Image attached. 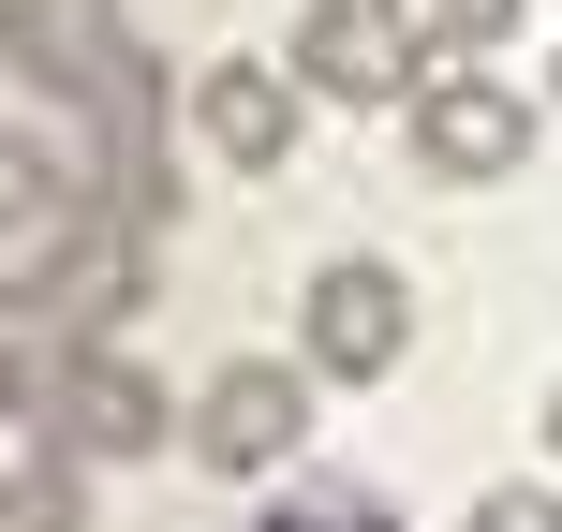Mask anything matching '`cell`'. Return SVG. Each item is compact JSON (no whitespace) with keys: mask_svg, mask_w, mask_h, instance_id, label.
<instances>
[{"mask_svg":"<svg viewBox=\"0 0 562 532\" xmlns=\"http://www.w3.org/2000/svg\"><path fill=\"white\" fill-rule=\"evenodd\" d=\"M45 385H59V326H0V429H45Z\"/></svg>","mask_w":562,"mask_h":532,"instance_id":"4fadbf2b","label":"cell"},{"mask_svg":"<svg viewBox=\"0 0 562 532\" xmlns=\"http://www.w3.org/2000/svg\"><path fill=\"white\" fill-rule=\"evenodd\" d=\"M0 310H30V326H59V340H119L148 310V223H119L104 193H75L15 252V296H0Z\"/></svg>","mask_w":562,"mask_h":532,"instance_id":"6da1fadb","label":"cell"},{"mask_svg":"<svg viewBox=\"0 0 562 532\" xmlns=\"http://www.w3.org/2000/svg\"><path fill=\"white\" fill-rule=\"evenodd\" d=\"M252 532H400V518H385V503H370V488H340V474H311V488H296V503H267Z\"/></svg>","mask_w":562,"mask_h":532,"instance_id":"5bb4252c","label":"cell"},{"mask_svg":"<svg viewBox=\"0 0 562 532\" xmlns=\"http://www.w3.org/2000/svg\"><path fill=\"white\" fill-rule=\"evenodd\" d=\"M548 459H562V399H548Z\"/></svg>","mask_w":562,"mask_h":532,"instance_id":"2e32d148","label":"cell"},{"mask_svg":"<svg viewBox=\"0 0 562 532\" xmlns=\"http://www.w3.org/2000/svg\"><path fill=\"white\" fill-rule=\"evenodd\" d=\"M459 532H562V488H548V474H504V488H474Z\"/></svg>","mask_w":562,"mask_h":532,"instance_id":"9a60e30c","label":"cell"},{"mask_svg":"<svg viewBox=\"0 0 562 532\" xmlns=\"http://www.w3.org/2000/svg\"><path fill=\"white\" fill-rule=\"evenodd\" d=\"M311 385H326L311 355H223L193 399H178V444H193L223 488H267L281 459L311 444Z\"/></svg>","mask_w":562,"mask_h":532,"instance_id":"3957f363","label":"cell"},{"mask_svg":"<svg viewBox=\"0 0 562 532\" xmlns=\"http://www.w3.org/2000/svg\"><path fill=\"white\" fill-rule=\"evenodd\" d=\"M0 532H89V459H59V444L0 459Z\"/></svg>","mask_w":562,"mask_h":532,"instance_id":"8fae6325","label":"cell"},{"mask_svg":"<svg viewBox=\"0 0 562 532\" xmlns=\"http://www.w3.org/2000/svg\"><path fill=\"white\" fill-rule=\"evenodd\" d=\"M178 118L223 178H281L311 134V89H296V59H207V75H178Z\"/></svg>","mask_w":562,"mask_h":532,"instance_id":"52a82bcc","label":"cell"},{"mask_svg":"<svg viewBox=\"0 0 562 532\" xmlns=\"http://www.w3.org/2000/svg\"><path fill=\"white\" fill-rule=\"evenodd\" d=\"M296 89L311 104H415V30H400V0H296Z\"/></svg>","mask_w":562,"mask_h":532,"instance_id":"ba28073f","label":"cell"},{"mask_svg":"<svg viewBox=\"0 0 562 532\" xmlns=\"http://www.w3.org/2000/svg\"><path fill=\"white\" fill-rule=\"evenodd\" d=\"M119 0H0V59H15L45 104H89V89L119 75Z\"/></svg>","mask_w":562,"mask_h":532,"instance_id":"9c48e42d","label":"cell"},{"mask_svg":"<svg viewBox=\"0 0 562 532\" xmlns=\"http://www.w3.org/2000/svg\"><path fill=\"white\" fill-rule=\"evenodd\" d=\"M533 15V0H400V30H415V59H488L504 30Z\"/></svg>","mask_w":562,"mask_h":532,"instance_id":"7c38bea8","label":"cell"},{"mask_svg":"<svg viewBox=\"0 0 562 532\" xmlns=\"http://www.w3.org/2000/svg\"><path fill=\"white\" fill-rule=\"evenodd\" d=\"M548 89H562V59H548Z\"/></svg>","mask_w":562,"mask_h":532,"instance_id":"e0dca14e","label":"cell"},{"mask_svg":"<svg viewBox=\"0 0 562 532\" xmlns=\"http://www.w3.org/2000/svg\"><path fill=\"white\" fill-rule=\"evenodd\" d=\"M30 444H59V459H148V444H178V399H164V370L134 355V340H59V385H45V429Z\"/></svg>","mask_w":562,"mask_h":532,"instance_id":"277c9868","label":"cell"},{"mask_svg":"<svg viewBox=\"0 0 562 532\" xmlns=\"http://www.w3.org/2000/svg\"><path fill=\"white\" fill-rule=\"evenodd\" d=\"M75 118H89V193H104L119 223L164 237V223H178V134H193V118H178V75H164L148 45H119V75L89 89Z\"/></svg>","mask_w":562,"mask_h":532,"instance_id":"7a4b0ae2","label":"cell"},{"mask_svg":"<svg viewBox=\"0 0 562 532\" xmlns=\"http://www.w3.org/2000/svg\"><path fill=\"white\" fill-rule=\"evenodd\" d=\"M75 193H89V163H59L45 134H0V267H15V252H30V237H45Z\"/></svg>","mask_w":562,"mask_h":532,"instance_id":"30bf717a","label":"cell"},{"mask_svg":"<svg viewBox=\"0 0 562 532\" xmlns=\"http://www.w3.org/2000/svg\"><path fill=\"white\" fill-rule=\"evenodd\" d=\"M296 355L326 370V385H385V370L415 355V281L385 252H326L311 296H296Z\"/></svg>","mask_w":562,"mask_h":532,"instance_id":"8992f818","label":"cell"},{"mask_svg":"<svg viewBox=\"0 0 562 532\" xmlns=\"http://www.w3.org/2000/svg\"><path fill=\"white\" fill-rule=\"evenodd\" d=\"M400 134H415V163H429V178L488 193V178H518V163H533V89L474 75V59H429V75H415V104H400Z\"/></svg>","mask_w":562,"mask_h":532,"instance_id":"5b68a950","label":"cell"}]
</instances>
